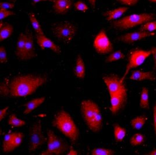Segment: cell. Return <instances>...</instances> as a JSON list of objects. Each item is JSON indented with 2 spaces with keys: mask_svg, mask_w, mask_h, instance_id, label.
Listing matches in <instances>:
<instances>
[{
  "mask_svg": "<svg viewBox=\"0 0 156 155\" xmlns=\"http://www.w3.org/2000/svg\"><path fill=\"white\" fill-rule=\"evenodd\" d=\"M48 81L45 75L23 74L8 79V96L26 97L30 96Z\"/></svg>",
  "mask_w": 156,
  "mask_h": 155,
  "instance_id": "6da1fadb",
  "label": "cell"
},
{
  "mask_svg": "<svg viewBox=\"0 0 156 155\" xmlns=\"http://www.w3.org/2000/svg\"><path fill=\"white\" fill-rule=\"evenodd\" d=\"M80 111L88 128L94 132L102 129L103 118L97 104L90 100H83L80 103Z\"/></svg>",
  "mask_w": 156,
  "mask_h": 155,
  "instance_id": "7a4b0ae2",
  "label": "cell"
},
{
  "mask_svg": "<svg viewBox=\"0 0 156 155\" xmlns=\"http://www.w3.org/2000/svg\"><path fill=\"white\" fill-rule=\"evenodd\" d=\"M52 125L72 142H76L79 137V130L71 116L64 110L58 111L52 120Z\"/></svg>",
  "mask_w": 156,
  "mask_h": 155,
  "instance_id": "3957f363",
  "label": "cell"
},
{
  "mask_svg": "<svg viewBox=\"0 0 156 155\" xmlns=\"http://www.w3.org/2000/svg\"><path fill=\"white\" fill-rule=\"evenodd\" d=\"M153 13H134L114 21L112 25L119 30H127L154 20Z\"/></svg>",
  "mask_w": 156,
  "mask_h": 155,
  "instance_id": "277c9868",
  "label": "cell"
},
{
  "mask_svg": "<svg viewBox=\"0 0 156 155\" xmlns=\"http://www.w3.org/2000/svg\"><path fill=\"white\" fill-rule=\"evenodd\" d=\"M52 31L54 36L65 43H69L74 39L77 28L69 22H63L52 26Z\"/></svg>",
  "mask_w": 156,
  "mask_h": 155,
  "instance_id": "5b68a950",
  "label": "cell"
},
{
  "mask_svg": "<svg viewBox=\"0 0 156 155\" xmlns=\"http://www.w3.org/2000/svg\"><path fill=\"white\" fill-rule=\"evenodd\" d=\"M47 147L41 155H59L64 154L68 149V145L52 131H47Z\"/></svg>",
  "mask_w": 156,
  "mask_h": 155,
  "instance_id": "8992f818",
  "label": "cell"
},
{
  "mask_svg": "<svg viewBox=\"0 0 156 155\" xmlns=\"http://www.w3.org/2000/svg\"><path fill=\"white\" fill-rule=\"evenodd\" d=\"M151 54V50L146 51L140 49H137L130 52L128 59V63L126 65L125 74L123 77L121 79V82H124L125 78L128 74L131 69L135 68L141 65Z\"/></svg>",
  "mask_w": 156,
  "mask_h": 155,
  "instance_id": "52a82bcc",
  "label": "cell"
},
{
  "mask_svg": "<svg viewBox=\"0 0 156 155\" xmlns=\"http://www.w3.org/2000/svg\"><path fill=\"white\" fill-rule=\"evenodd\" d=\"M46 141V138L43 135L40 122L34 124L30 131L29 152H34L36 151Z\"/></svg>",
  "mask_w": 156,
  "mask_h": 155,
  "instance_id": "ba28073f",
  "label": "cell"
},
{
  "mask_svg": "<svg viewBox=\"0 0 156 155\" xmlns=\"http://www.w3.org/2000/svg\"><path fill=\"white\" fill-rule=\"evenodd\" d=\"M93 47L100 54H107L113 51V45L104 30L100 31L93 41Z\"/></svg>",
  "mask_w": 156,
  "mask_h": 155,
  "instance_id": "9c48e42d",
  "label": "cell"
},
{
  "mask_svg": "<svg viewBox=\"0 0 156 155\" xmlns=\"http://www.w3.org/2000/svg\"><path fill=\"white\" fill-rule=\"evenodd\" d=\"M103 79L110 95L127 92V89L124 82H122L121 78L116 75H105Z\"/></svg>",
  "mask_w": 156,
  "mask_h": 155,
  "instance_id": "30bf717a",
  "label": "cell"
},
{
  "mask_svg": "<svg viewBox=\"0 0 156 155\" xmlns=\"http://www.w3.org/2000/svg\"><path fill=\"white\" fill-rule=\"evenodd\" d=\"M110 110L112 114H116L123 109L127 101V92L111 95Z\"/></svg>",
  "mask_w": 156,
  "mask_h": 155,
  "instance_id": "8fae6325",
  "label": "cell"
},
{
  "mask_svg": "<svg viewBox=\"0 0 156 155\" xmlns=\"http://www.w3.org/2000/svg\"><path fill=\"white\" fill-rule=\"evenodd\" d=\"M155 35V33L149 32L139 30V31L128 33L120 36L118 40L125 43L130 44L137 41Z\"/></svg>",
  "mask_w": 156,
  "mask_h": 155,
  "instance_id": "7c38bea8",
  "label": "cell"
},
{
  "mask_svg": "<svg viewBox=\"0 0 156 155\" xmlns=\"http://www.w3.org/2000/svg\"><path fill=\"white\" fill-rule=\"evenodd\" d=\"M36 41L41 49H48L57 54L61 52V49L58 45L47 38L44 34L41 35L36 34Z\"/></svg>",
  "mask_w": 156,
  "mask_h": 155,
  "instance_id": "4fadbf2b",
  "label": "cell"
},
{
  "mask_svg": "<svg viewBox=\"0 0 156 155\" xmlns=\"http://www.w3.org/2000/svg\"><path fill=\"white\" fill-rule=\"evenodd\" d=\"M72 5V0H54L53 2V8L55 13L60 15L67 13Z\"/></svg>",
  "mask_w": 156,
  "mask_h": 155,
  "instance_id": "5bb4252c",
  "label": "cell"
},
{
  "mask_svg": "<svg viewBox=\"0 0 156 155\" xmlns=\"http://www.w3.org/2000/svg\"><path fill=\"white\" fill-rule=\"evenodd\" d=\"M27 37V34L21 33H20L17 40L15 54L17 58L20 60H24Z\"/></svg>",
  "mask_w": 156,
  "mask_h": 155,
  "instance_id": "9a60e30c",
  "label": "cell"
},
{
  "mask_svg": "<svg viewBox=\"0 0 156 155\" xmlns=\"http://www.w3.org/2000/svg\"><path fill=\"white\" fill-rule=\"evenodd\" d=\"M130 79L133 81H153L156 79L155 75L153 72L150 71H133L130 75Z\"/></svg>",
  "mask_w": 156,
  "mask_h": 155,
  "instance_id": "2e32d148",
  "label": "cell"
},
{
  "mask_svg": "<svg viewBox=\"0 0 156 155\" xmlns=\"http://www.w3.org/2000/svg\"><path fill=\"white\" fill-rule=\"evenodd\" d=\"M27 40H26L25 57L24 60H29L35 57L36 50L34 44V40L32 34H27Z\"/></svg>",
  "mask_w": 156,
  "mask_h": 155,
  "instance_id": "e0dca14e",
  "label": "cell"
},
{
  "mask_svg": "<svg viewBox=\"0 0 156 155\" xmlns=\"http://www.w3.org/2000/svg\"><path fill=\"white\" fill-rule=\"evenodd\" d=\"M128 8L127 7H118L107 11L104 15L108 21H111L119 18L128 11Z\"/></svg>",
  "mask_w": 156,
  "mask_h": 155,
  "instance_id": "ac0fdd59",
  "label": "cell"
},
{
  "mask_svg": "<svg viewBox=\"0 0 156 155\" xmlns=\"http://www.w3.org/2000/svg\"><path fill=\"white\" fill-rule=\"evenodd\" d=\"M74 74L79 79H83L86 75V66L84 61L80 55L76 58L75 65L74 67Z\"/></svg>",
  "mask_w": 156,
  "mask_h": 155,
  "instance_id": "d6986e66",
  "label": "cell"
},
{
  "mask_svg": "<svg viewBox=\"0 0 156 155\" xmlns=\"http://www.w3.org/2000/svg\"><path fill=\"white\" fill-rule=\"evenodd\" d=\"M13 27L12 25L3 22L1 20L0 23V41H2L8 39L13 34Z\"/></svg>",
  "mask_w": 156,
  "mask_h": 155,
  "instance_id": "ffe728a7",
  "label": "cell"
},
{
  "mask_svg": "<svg viewBox=\"0 0 156 155\" xmlns=\"http://www.w3.org/2000/svg\"><path fill=\"white\" fill-rule=\"evenodd\" d=\"M45 101V97H41L33 99L28 102L25 104V109L23 111V114L27 115L32 113L33 110L36 109L41 106Z\"/></svg>",
  "mask_w": 156,
  "mask_h": 155,
  "instance_id": "44dd1931",
  "label": "cell"
},
{
  "mask_svg": "<svg viewBox=\"0 0 156 155\" xmlns=\"http://www.w3.org/2000/svg\"><path fill=\"white\" fill-rule=\"evenodd\" d=\"M15 132H9L7 134L3 139L2 149L4 153H9L11 151V146L13 141Z\"/></svg>",
  "mask_w": 156,
  "mask_h": 155,
  "instance_id": "7402d4cb",
  "label": "cell"
},
{
  "mask_svg": "<svg viewBox=\"0 0 156 155\" xmlns=\"http://www.w3.org/2000/svg\"><path fill=\"white\" fill-rule=\"evenodd\" d=\"M114 134L117 142H122L126 135V130L118 124L114 125Z\"/></svg>",
  "mask_w": 156,
  "mask_h": 155,
  "instance_id": "603a6c76",
  "label": "cell"
},
{
  "mask_svg": "<svg viewBox=\"0 0 156 155\" xmlns=\"http://www.w3.org/2000/svg\"><path fill=\"white\" fill-rule=\"evenodd\" d=\"M29 19H30V23L32 24V26L33 28L34 29L36 34H37V35L44 34V33L42 29V27L40 25L38 20L36 18L34 13H29Z\"/></svg>",
  "mask_w": 156,
  "mask_h": 155,
  "instance_id": "cb8c5ba5",
  "label": "cell"
},
{
  "mask_svg": "<svg viewBox=\"0 0 156 155\" xmlns=\"http://www.w3.org/2000/svg\"><path fill=\"white\" fill-rule=\"evenodd\" d=\"M140 106L142 109H149V90L147 88H143L140 94Z\"/></svg>",
  "mask_w": 156,
  "mask_h": 155,
  "instance_id": "d4e9b609",
  "label": "cell"
},
{
  "mask_svg": "<svg viewBox=\"0 0 156 155\" xmlns=\"http://www.w3.org/2000/svg\"><path fill=\"white\" fill-rule=\"evenodd\" d=\"M147 118L145 116H138L131 120L132 127L135 129H140L143 128L146 123Z\"/></svg>",
  "mask_w": 156,
  "mask_h": 155,
  "instance_id": "484cf974",
  "label": "cell"
},
{
  "mask_svg": "<svg viewBox=\"0 0 156 155\" xmlns=\"http://www.w3.org/2000/svg\"><path fill=\"white\" fill-rule=\"evenodd\" d=\"M8 123L9 125L15 128L22 127L26 124V121L19 119L15 114H11L9 117Z\"/></svg>",
  "mask_w": 156,
  "mask_h": 155,
  "instance_id": "4316f807",
  "label": "cell"
},
{
  "mask_svg": "<svg viewBox=\"0 0 156 155\" xmlns=\"http://www.w3.org/2000/svg\"><path fill=\"white\" fill-rule=\"evenodd\" d=\"M125 54L121 50H117L115 52H111L105 59V62L107 63H110L115 62L118 60L124 59L125 58Z\"/></svg>",
  "mask_w": 156,
  "mask_h": 155,
  "instance_id": "83f0119b",
  "label": "cell"
},
{
  "mask_svg": "<svg viewBox=\"0 0 156 155\" xmlns=\"http://www.w3.org/2000/svg\"><path fill=\"white\" fill-rule=\"evenodd\" d=\"M23 138L24 135L22 132H15L11 146V151H13L15 149L20 146L22 143Z\"/></svg>",
  "mask_w": 156,
  "mask_h": 155,
  "instance_id": "f1b7e54d",
  "label": "cell"
},
{
  "mask_svg": "<svg viewBox=\"0 0 156 155\" xmlns=\"http://www.w3.org/2000/svg\"><path fill=\"white\" fill-rule=\"evenodd\" d=\"M145 141V137L143 134L140 133H137L136 134L132 136L130 138V145L133 146H139L142 145Z\"/></svg>",
  "mask_w": 156,
  "mask_h": 155,
  "instance_id": "f546056e",
  "label": "cell"
},
{
  "mask_svg": "<svg viewBox=\"0 0 156 155\" xmlns=\"http://www.w3.org/2000/svg\"><path fill=\"white\" fill-rule=\"evenodd\" d=\"M114 151L110 149L96 148L93 149L90 152L91 155H113Z\"/></svg>",
  "mask_w": 156,
  "mask_h": 155,
  "instance_id": "4dcf8cb0",
  "label": "cell"
},
{
  "mask_svg": "<svg viewBox=\"0 0 156 155\" xmlns=\"http://www.w3.org/2000/svg\"><path fill=\"white\" fill-rule=\"evenodd\" d=\"M142 31L153 32L156 31V21H149L142 25L139 29Z\"/></svg>",
  "mask_w": 156,
  "mask_h": 155,
  "instance_id": "1f68e13d",
  "label": "cell"
},
{
  "mask_svg": "<svg viewBox=\"0 0 156 155\" xmlns=\"http://www.w3.org/2000/svg\"><path fill=\"white\" fill-rule=\"evenodd\" d=\"M74 7L76 10H77L78 11L83 12V13L86 12L89 9L87 5L83 1H78L76 3H75Z\"/></svg>",
  "mask_w": 156,
  "mask_h": 155,
  "instance_id": "d6a6232c",
  "label": "cell"
},
{
  "mask_svg": "<svg viewBox=\"0 0 156 155\" xmlns=\"http://www.w3.org/2000/svg\"><path fill=\"white\" fill-rule=\"evenodd\" d=\"M8 61V56L6 49L4 46L0 47V62L1 63H6Z\"/></svg>",
  "mask_w": 156,
  "mask_h": 155,
  "instance_id": "836d02e7",
  "label": "cell"
},
{
  "mask_svg": "<svg viewBox=\"0 0 156 155\" xmlns=\"http://www.w3.org/2000/svg\"><path fill=\"white\" fill-rule=\"evenodd\" d=\"M13 15H15V13L12 11L0 8V20H1L6 18L8 16Z\"/></svg>",
  "mask_w": 156,
  "mask_h": 155,
  "instance_id": "e575fe53",
  "label": "cell"
},
{
  "mask_svg": "<svg viewBox=\"0 0 156 155\" xmlns=\"http://www.w3.org/2000/svg\"><path fill=\"white\" fill-rule=\"evenodd\" d=\"M119 3L127 5V6H133L137 4L139 0H117Z\"/></svg>",
  "mask_w": 156,
  "mask_h": 155,
  "instance_id": "d590c367",
  "label": "cell"
},
{
  "mask_svg": "<svg viewBox=\"0 0 156 155\" xmlns=\"http://www.w3.org/2000/svg\"><path fill=\"white\" fill-rule=\"evenodd\" d=\"M15 6L14 4L8 2H2L0 3V8H4L5 9H12Z\"/></svg>",
  "mask_w": 156,
  "mask_h": 155,
  "instance_id": "8d00e7d4",
  "label": "cell"
},
{
  "mask_svg": "<svg viewBox=\"0 0 156 155\" xmlns=\"http://www.w3.org/2000/svg\"><path fill=\"white\" fill-rule=\"evenodd\" d=\"M9 109V107H6L2 110H0V121H1L7 115L8 110Z\"/></svg>",
  "mask_w": 156,
  "mask_h": 155,
  "instance_id": "74e56055",
  "label": "cell"
},
{
  "mask_svg": "<svg viewBox=\"0 0 156 155\" xmlns=\"http://www.w3.org/2000/svg\"><path fill=\"white\" fill-rule=\"evenodd\" d=\"M153 125H154V134L156 135V103L153 107Z\"/></svg>",
  "mask_w": 156,
  "mask_h": 155,
  "instance_id": "f35d334b",
  "label": "cell"
},
{
  "mask_svg": "<svg viewBox=\"0 0 156 155\" xmlns=\"http://www.w3.org/2000/svg\"><path fill=\"white\" fill-rule=\"evenodd\" d=\"M151 54L153 55V57L154 68H156V47H153L151 49Z\"/></svg>",
  "mask_w": 156,
  "mask_h": 155,
  "instance_id": "ab89813d",
  "label": "cell"
},
{
  "mask_svg": "<svg viewBox=\"0 0 156 155\" xmlns=\"http://www.w3.org/2000/svg\"><path fill=\"white\" fill-rule=\"evenodd\" d=\"M68 155H78V152L76 150H75L74 149L71 148L70 149L69 151L68 152V153H67Z\"/></svg>",
  "mask_w": 156,
  "mask_h": 155,
  "instance_id": "60d3db41",
  "label": "cell"
},
{
  "mask_svg": "<svg viewBox=\"0 0 156 155\" xmlns=\"http://www.w3.org/2000/svg\"><path fill=\"white\" fill-rule=\"evenodd\" d=\"M90 4V6L93 9H94L96 7V1L97 0H87Z\"/></svg>",
  "mask_w": 156,
  "mask_h": 155,
  "instance_id": "b9f144b4",
  "label": "cell"
},
{
  "mask_svg": "<svg viewBox=\"0 0 156 155\" xmlns=\"http://www.w3.org/2000/svg\"><path fill=\"white\" fill-rule=\"evenodd\" d=\"M54 0H32L33 2L34 3H37L39 2H46V1H48V2H54Z\"/></svg>",
  "mask_w": 156,
  "mask_h": 155,
  "instance_id": "7bdbcfd3",
  "label": "cell"
},
{
  "mask_svg": "<svg viewBox=\"0 0 156 155\" xmlns=\"http://www.w3.org/2000/svg\"><path fill=\"white\" fill-rule=\"evenodd\" d=\"M149 155H156V149H153L152 151H151L150 153H148Z\"/></svg>",
  "mask_w": 156,
  "mask_h": 155,
  "instance_id": "ee69618b",
  "label": "cell"
},
{
  "mask_svg": "<svg viewBox=\"0 0 156 155\" xmlns=\"http://www.w3.org/2000/svg\"><path fill=\"white\" fill-rule=\"evenodd\" d=\"M149 1L151 2H156V0H149Z\"/></svg>",
  "mask_w": 156,
  "mask_h": 155,
  "instance_id": "f6af8a7d",
  "label": "cell"
},
{
  "mask_svg": "<svg viewBox=\"0 0 156 155\" xmlns=\"http://www.w3.org/2000/svg\"><path fill=\"white\" fill-rule=\"evenodd\" d=\"M9 1H12V2H15L16 0H9Z\"/></svg>",
  "mask_w": 156,
  "mask_h": 155,
  "instance_id": "bcb514c9",
  "label": "cell"
}]
</instances>
